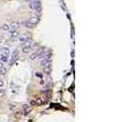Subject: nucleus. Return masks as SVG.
Masks as SVG:
<instances>
[{
	"instance_id": "f257e3e1",
	"label": "nucleus",
	"mask_w": 135,
	"mask_h": 122,
	"mask_svg": "<svg viewBox=\"0 0 135 122\" xmlns=\"http://www.w3.org/2000/svg\"><path fill=\"white\" fill-rule=\"evenodd\" d=\"M32 48H33V45H32V39H29V40H26V41L23 43L22 48H21V51H22V53H24V54H28V53L31 52Z\"/></svg>"
},
{
	"instance_id": "f03ea898",
	"label": "nucleus",
	"mask_w": 135,
	"mask_h": 122,
	"mask_svg": "<svg viewBox=\"0 0 135 122\" xmlns=\"http://www.w3.org/2000/svg\"><path fill=\"white\" fill-rule=\"evenodd\" d=\"M30 8L35 10L39 15L41 14V2L39 1V0H33L32 2H30Z\"/></svg>"
},
{
	"instance_id": "7ed1b4c3",
	"label": "nucleus",
	"mask_w": 135,
	"mask_h": 122,
	"mask_svg": "<svg viewBox=\"0 0 135 122\" xmlns=\"http://www.w3.org/2000/svg\"><path fill=\"white\" fill-rule=\"evenodd\" d=\"M19 58V51L18 50H15L12 54H11V56H10V58H9V65H12L14 62H16V60Z\"/></svg>"
},
{
	"instance_id": "20e7f679",
	"label": "nucleus",
	"mask_w": 135,
	"mask_h": 122,
	"mask_svg": "<svg viewBox=\"0 0 135 122\" xmlns=\"http://www.w3.org/2000/svg\"><path fill=\"white\" fill-rule=\"evenodd\" d=\"M8 33H9V37H10V40H12V41H15V40H17V39H18V36H19V34H18V31H15V30H10Z\"/></svg>"
},
{
	"instance_id": "39448f33",
	"label": "nucleus",
	"mask_w": 135,
	"mask_h": 122,
	"mask_svg": "<svg viewBox=\"0 0 135 122\" xmlns=\"http://www.w3.org/2000/svg\"><path fill=\"white\" fill-rule=\"evenodd\" d=\"M51 63H52L51 58H42V59H41V61H40V65H41V66H43V67L51 65Z\"/></svg>"
},
{
	"instance_id": "423d86ee",
	"label": "nucleus",
	"mask_w": 135,
	"mask_h": 122,
	"mask_svg": "<svg viewBox=\"0 0 135 122\" xmlns=\"http://www.w3.org/2000/svg\"><path fill=\"white\" fill-rule=\"evenodd\" d=\"M20 22L19 21H11L10 24H9V27L11 30H15V31H18L20 29Z\"/></svg>"
},
{
	"instance_id": "0eeeda50",
	"label": "nucleus",
	"mask_w": 135,
	"mask_h": 122,
	"mask_svg": "<svg viewBox=\"0 0 135 122\" xmlns=\"http://www.w3.org/2000/svg\"><path fill=\"white\" fill-rule=\"evenodd\" d=\"M29 39H32V37L31 36H28V35H21V36H18V41L20 42V43H24L26 40H29Z\"/></svg>"
},
{
	"instance_id": "6e6552de",
	"label": "nucleus",
	"mask_w": 135,
	"mask_h": 122,
	"mask_svg": "<svg viewBox=\"0 0 135 122\" xmlns=\"http://www.w3.org/2000/svg\"><path fill=\"white\" fill-rule=\"evenodd\" d=\"M33 26H36V24L39 22V20H40V18H39V16H33V17H30L29 19H28Z\"/></svg>"
},
{
	"instance_id": "1a4fd4ad",
	"label": "nucleus",
	"mask_w": 135,
	"mask_h": 122,
	"mask_svg": "<svg viewBox=\"0 0 135 122\" xmlns=\"http://www.w3.org/2000/svg\"><path fill=\"white\" fill-rule=\"evenodd\" d=\"M1 55L5 56H10V51H9V47H3L1 49Z\"/></svg>"
},
{
	"instance_id": "9d476101",
	"label": "nucleus",
	"mask_w": 135,
	"mask_h": 122,
	"mask_svg": "<svg viewBox=\"0 0 135 122\" xmlns=\"http://www.w3.org/2000/svg\"><path fill=\"white\" fill-rule=\"evenodd\" d=\"M21 24H22V26H24L26 29H34V27H35V26H33V24L29 20H24Z\"/></svg>"
},
{
	"instance_id": "9b49d317",
	"label": "nucleus",
	"mask_w": 135,
	"mask_h": 122,
	"mask_svg": "<svg viewBox=\"0 0 135 122\" xmlns=\"http://www.w3.org/2000/svg\"><path fill=\"white\" fill-rule=\"evenodd\" d=\"M35 102H36V105L41 106V105H44L46 103V99H44V98H38Z\"/></svg>"
},
{
	"instance_id": "f8f14e48",
	"label": "nucleus",
	"mask_w": 135,
	"mask_h": 122,
	"mask_svg": "<svg viewBox=\"0 0 135 122\" xmlns=\"http://www.w3.org/2000/svg\"><path fill=\"white\" fill-rule=\"evenodd\" d=\"M30 59L31 60H36V59H38V50H36V51H34L31 55H30Z\"/></svg>"
},
{
	"instance_id": "ddd939ff",
	"label": "nucleus",
	"mask_w": 135,
	"mask_h": 122,
	"mask_svg": "<svg viewBox=\"0 0 135 122\" xmlns=\"http://www.w3.org/2000/svg\"><path fill=\"white\" fill-rule=\"evenodd\" d=\"M22 109L24 110V113H25V114H28V113H30V112L32 111V109L30 108V106L26 105V104H23V105H22Z\"/></svg>"
},
{
	"instance_id": "4468645a",
	"label": "nucleus",
	"mask_w": 135,
	"mask_h": 122,
	"mask_svg": "<svg viewBox=\"0 0 135 122\" xmlns=\"http://www.w3.org/2000/svg\"><path fill=\"white\" fill-rule=\"evenodd\" d=\"M9 60V56H5V55H1V58H0V61L3 63H7Z\"/></svg>"
},
{
	"instance_id": "2eb2a0df",
	"label": "nucleus",
	"mask_w": 135,
	"mask_h": 122,
	"mask_svg": "<svg viewBox=\"0 0 135 122\" xmlns=\"http://www.w3.org/2000/svg\"><path fill=\"white\" fill-rule=\"evenodd\" d=\"M1 29L3 30V31H5V32H9L11 29H10V27H9V24H7V23H4L3 26L1 27Z\"/></svg>"
},
{
	"instance_id": "dca6fc26",
	"label": "nucleus",
	"mask_w": 135,
	"mask_h": 122,
	"mask_svg": "<svg viewBox=\"0 0 135 122\" xmlns=\"http://www.w3.org/2000/svg\"><path fill=\"white\" fill-rule=\"evenodd\" d=\"M43 71H44V73H46V74H50V73H51V68H50V65H49V66H45Z\"/></svg>"
},
{
	"instance_id": "f3484780",
	"label": "nucleus",
	"mask_w": 135,
	"mask_h": 122,
	"mask_svg": "<svg viewBox=\"0 0 135 122\" xmlns=\"http://www.w3.org/2000/svg\"><path fill=\"white\" fill-rule=\"evenodd\" d=\"M6 68L5 66H3L2 68H0V75H5V73H6Z\"/></svg>"
},
{
	"instance_id": "a211bd4d",
	"label": "nucleus",
	"mask_w": 135,
	"mask_h": 122,
	"mask_svg": "<svg viewBox=\"0 0 135 122\" xmlns=\"http://www.w3.org/2000/svg\"><path fill=\"white\" fill-rule=\"evenodd\" d=\"M4 96H5V90L1 89V90H0V98H2Z\"/></svg>"
},
{
	"instance_id": "6ab92c4d",
	"label": "nucleus",
	"mask_w": 135,
	"mask_h": 122,
	"mask_svg": "<svg viewBox=\"0 0 135 122\" xmlns=\"http://www.w3.org/2000/svg\"><path fill=\"white\" fill-rule=\"evenodd\" d=\"M4 85H5V84H4V82H3L2 79H0V89H2V88L4 87Z\"/></svg>"
},
{
	"instance_id": "aec40b11",
	"label": "nucleus",
	"mask_w": 135,
	"mask_h": 122,
	"mask_svg": "<svg viewBox=\"0 0 135 122\" xmlns=\"http://www.w3.org/2000/svg\"><path fill=\"white\" fill-rule=\"evenodd\" d=\"M36 76H39L40 78H42V73H40V72H36Z\"/></svg>"
},
{
	"instance_id": "412c9836",
	"label": "nucleus",
	"mask_w": 135,
	"mask_h": 122,
	"mask_svg": "<svg viewBox=\"0 0 135 122\" xmlns=\"http://www.w3.org/2000/svg\"><path fill=\"white\" fill-rule=\"evenodd\" d=\"M9 108H10V110H13V109H15V106L14 105H9Z\"/></svg>"
},
{
	"instance_id": "4be33fe9",
	"label": "nucleus",
	"mask_w": 135,
	"mask_h": 122,
	"mask_svg": "<svg viewBox=\"0 0 135 122\" xmlns=\"http://www.w3.org/2000/svg\"><path fill=\"white\" fill-rule=\"evenodd\" d=\"M4 66V63L3 62H1V61H0V68H2Z\"/></svg>"
},
{
	"instance_id": "5701e85b",
	"label": "nucleus",
	"mask_w": 135,
	"mask_h": 122,
	"mask_svg": "<svg viewBox=\"0 0 135 122\" xmlns=\"http://www.w3.org/2000/svg\"><path fill=\"white\" fill-rule=\"evenodd\" d=\"M20 114H21V112H17V113L15 114V116H16V117H18V116H19Z\"/></svg>"
},
{
	"instance_id": "b1692460",
	"label": "nucleus",
	"mask_w": 135,
	"mask_h": 122,
	"mask_svg": "<svg viewBox=\"0 0 135 122\" xmlns=\"http://www.w3.org/2000/svg\"><path fill=\"white\" fill-rule=\"evenodd\" d=\"M25 1H26V2H29V3H30V2H32V1H33V0H25Z\"/></svg>"
},
{
	"instance_id": "393cba45",
	"label": "nucleus",
	"mask_w": 135,
	"mask_h": 122,
	"mask_svg": "<svg viewBox=\"0 0 135 122\" xmlns=\"http://www.w3.org/2000/svg\"><path fill=\"white\" fill-rule=\"evenodd\" d=\"M0 29H1V28H0Z\"/></svg>"
},
{
	"instance_id": "a878e982",
	"label": "nucleus",
	"mask_w": 135,
	"mask_h": 122,
	"mask_svg": "<svg viewBox=\"0 0 135 122\" xmlns=\"http://www.w3.org/2000/svg\"><path fill=\"white\" fill-rule=\"evenodd\" d=\"M0 37H1V36H0Z\"/></svg>"
}]
</instances>
